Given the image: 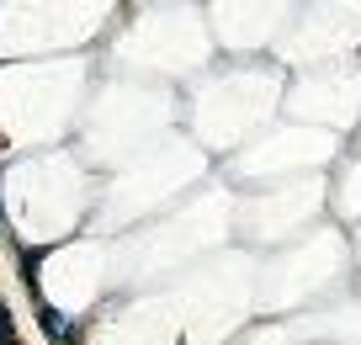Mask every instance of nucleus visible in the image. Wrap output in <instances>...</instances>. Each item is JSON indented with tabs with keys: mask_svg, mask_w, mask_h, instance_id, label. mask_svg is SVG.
I'll return each instance as SVG.
<instances>
[{
	"mask_svg": "<svg viewBox=\"0 0 361 345\" xmlns=\"http://www.w3.org/2000/svg\"><path fill=\"white\" fill-rule=\"evenodd\" d=\"M37 324H43V329L54 334L59 345H75V324H69V319H64L59 308H48V303H43V308H37Z\"/></svg>",
	"mask_w": 361,
	"mask_h": 345,
	"instance_id": "1",
	"label": "nucleus"
},
{
	"mask_svg": "<svg viewBox=\"0 0 361 345\" xmlns=\"http://www.w3.org/2000/svg\"><path fill=\"white\" fill-rule=\"evenodd\" d=\"M0 345H16V324H11V308L0 303Z\"/></svg>",
	"mask_w": 361,
	"mask_h": 345,
	"instance_id": "2",
	"label": "nucleus"
},
{
	"mask_svg": "<svg viewBox=\"0 0 361 345\" xmlns=\"http://www.w3.org/2000/svg\"><path fill=\"white\" fill-rule=\"evenodd\" d=\"M0 234H6V218H0Z\"/></svg>",
	"mask_w": 361,
	"mask_h": 345,
	"instance_id": "3",
	"label": "nucleus"
}]
</instances>
